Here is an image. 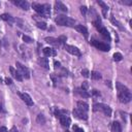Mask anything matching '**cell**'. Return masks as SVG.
<instances>
[{
	"mask_svg": "<svg viewBox=\"0 0 132 132\" xmlns=\"http://www.w3.org/2000/svg\"><path fill=\"white\" fill-rule=\"evenodd\" d=\"M32 7L36 12H38L43 18H50L51 14V6L50 4H39V3H33Z\"/></svg>",
	"mask_w": 132,
	"mask_h": 132,
	"instance_id": "1",
	"label": "cell"
},
{
	"mask_svg": "<svg viewBox=\"0 0 132 132\" xmlns=\"http://www.w3.org/2000/svg\"><path fill=\"white\" fill-rule=\"evenodd\" d=\"M55 22L59 26H66V27H74L75 26V21L71 18H68L66 15H58L55 20Z\"/></svg>",
	"mask_w": 132,
	"mask_h": 132,
	"instance_id": "2",
	"label": "cell"
},
{
	"mask_svg": "<svg viewBox=\"0 0 132 132\" xmlns=\"http://www.w3.org/2000/svg\"><path fill=\"white\" fill-rule=\"evenodd\" d=\"M94 110L95 111H102L104 113V116L106 117H110L111 116V108L104 104V103H96L94 104Z\"/></svg>",
	"mask_w": 132,
	"mask_h": 132,
	"instance_id": "3",
	"label": "cell"
},
{
	"mask_svg": "<svg viewBox=\"0 0 132 132\" xmlns=\"http://www.w3.org/2000/svg\"><path fill=\"white\" fill-rule=\"evenodd\" d=\"M118 98H119V101L122 102V103H128V102H130V100L132 98V95H131L130 90H127V91L118 93Z\"/></svg>",
	"mask_w": 132,
	"mask_h": 132,
	"instance_id": "4",
	"label": "cell"
},
{
	"mask_svg": "<svg viewBox=\"0 0 132 132\" xmlns=\"http://www.w3.org/2000/svg\"><path fill=\"white\" fill-rule=\"evenodd\" d=\"M15 66H16V68L19 69L18 71L20 72V74L23 76V77H25V78H29L30 77V71H29V69L26 67V66H24L22 63H20V62H16L15 63Z\"/></svg>",
	"mask_w": 132,
	"mask_h": 132,
	"instance_id": "5",
	"label": "cell"
},
{
	"mask_svg": "<svg viewBox=\"0 0 132 132\" xmlns=\"http://www.w3.org/2000/svg\"><path fill=\"white\" fill-rule=\"evenodd\" d=\"M91 43H92L96 48H98V50H100V51H102V52H108L109 48H110V46H109L107 43L100 42V41H98V40H96V39H93V40L91 41Z\"/></svg>",
	"mask_w": 132,
	"mask_h": 132,
	"instance_id": "6",
	"label": "cell"
},
{
	"mask_svg": "<svg viewBox=\"0 0 132 132\" xmlns=\"http://www.w3.org/2000/svg\"><path fill=\"white\" fill-rule=\"evenodd\" d=\"M73 116L75 117V118H77V119H79V120H84V121H86V120H88V113H87V111H84V110H81V109H79V108H74L73 109Z\"/></svg>",
	"mask_w": 132,
	"mask_h": 132,
	"instance_id": "7",
	"label": "cell"
},
{
	"mask_svg": "<svg viewBox=\"0 0 132 132\" xmlns=\"http://www.w3.org/2000/svg\"><path fill=\"white\" fill-rule=\"evenodd\" d=\"M64 48L66 50V52H68L69 54L71 55H74V56H77V57H80V52L77 47L73 46V45H69V44H65L64 45Z\"/></svg>",
	"mask_w": 132,
	"mask_h": 132,
	"instance_id": "8",
	"label": "cell"
},
{
	"mask_svg": "<svg viewBox=\"0 0 132 132\" xmlns=\"http://www.w3.org/2000/svg\"><path fill=\"white\" fill-rule=\"evenodd\" d=\"M19 96L21 97V99L28 105V106H33V100L31 99V97L27 94V93H22V92H19L18 93Z\"/></svg>",
	"mask_w": 132,
	"mask_h": 132,
	"instance_id": "9",
	"label": "cell"
},
{
	"mask_svg": "<svg viewBox=\"0 0 132 132\" xmlns=\"http://www.w3.org/2000/svg\"><path fill=\"white\" fill-rule=\"evenodd\" d=\"M14 5H16V6H19V7H21L22 9H24V10H27V9H29V6H30V4H29V2H27V1H25V0H12L11 1Z\"/></svg>",
	"mask_w": 132,
	"mask_h": 132,
	"instance_id": "10",
	"label": "cell"
},
{
	"mask_svg": "<svg viewBox=\"0 0 132 132\" xmlns=\"http://www.w3.org/2000/svg\"><path fill=\"white\" fill-rule=\"evenodd\" d=\"M97 30L99 31V33H101V35H102L104 38L110 40V34H109V32L107 31V29H106L105 27H103L102 25H99V26L97 27Z\"/></svg>",
	"mask_w": 132,
	"mask_h": 132,
	"instance_id": "11",
	"label": "cell"
},
{
	"mask_svg": "<svg viewBox=\"0 0 132 132\" xmlns=\"http://www.w3.org/2000/svg\"><path fill=\"white\" fill-rule=\"evenodd\" d=\"M9 71H10V74L12 75V77L13 78H15L16 80H19V81H22L23 80V76L20 74V72L18 71V70H15L13 67H9Z\"/></svg>",
	"mask_w": 132,
	"mask_h": 132,
	"instance_id": "12",
	"label": "cell"
},
{
	"mask_svg": "<svg viewBox=\"0 0 132 132\" xmlns=\"http://www.w3.org/2000/svg\"><path fill=\"white\" fill-rule=\"evenodd\" d=\"M75 29H76L79 33H81V34L85 36L86 39H88V37H89V32H88V29H87L85 26H82V25H77V26H75Z\"/></svg>",
	"mask_w": 132,
	"mask_h": 132,
	"instance_id": "13",
	"label": "cell"
},
{
	"mask_svg": "<svg viewBox=\"0 0 132 132\" xmlns=\"http://www.w3.org/2000/svg\"><path fill=\"white\" fill-rule=\"evenodd\" d=\"M42 52H43L45 57H55L57 55V52L53 47H44L42 50Z\"/></svg>",
	"mask_w": 132,
	"mask_h": 132,
	"instance_id": "14",
	"label": "cell"
},
{
	"mask_svg": "<svg viewBox=\"0 0 132 132\" xmlns=\"http://www.w3.org/2000/svg\"><path fill=\"white\" fill-rule=\"evenodd\" d=\"M55 8L58 10V11H62V12H67V7L66 5H64L61 1H56L55 2Z\"/></svg>",
	"mask_w": 132,
	"mask_h": 132,
	"instance_id": "15",
	"label": "cell"
},
{
	"mask_svg": "<svg viewBox=\"0 0 132 132\" xmlns=\"http://www.w3.org/2000/svg\"><path fill=\"white\" fill-rule=\"evenodd\" d=\"M45 41H46L48 44L54 45L55 47H59V46L61 45V43L59 42L58 38H54V37H46V38H45Z\"/></svg>",
	"mask_w": 132,
	"mask_h": 132,
	"instance_id": "16",
	"label": "cell"
},
{
	"mask_svg": "<svg viewBox=\"0 0 132 132\" xmlns=\"http://www.w3.org/2000/svg\"><path fill=\"white\" fill-rule=\"evenodd\" d=\"M75 93H76L77 95H79L80 97H82V98H88V97H90V94H89L86 90H84V89H81V88L75 89Z\"/></svg>",
	"mask_w": 132,
	"mask_h": 132,
	"instance_id": "17",
	"label": "cell"
},
{
	"mask_svg": "<svg viewBox=\"0 0 132 132\" xmlns=\"http://www.w3.org/2000/svg\"><path fill=\"white\" fill-rule=\"evenodd\" d=\"M60 123L63 127H68L70 125V118L68 116H64V117H61L60 119Z\"/></svg>",
	"mask_w": 132,
	"mask_h": 132,
	"instance_id": "18",
	"label": "cell"
},
{
	"mask_svg": "<svg viewBox=\"0 0 132 132\" xmlns=\"http://www.w3.org/2000/svg\"><path fill=\"white\" fill-rule=\"evenodd\" d=\"M97 3H98V4L101 6V8H102V14H103V16L106 18V15H107V11H108V6H107L103 1H100V0H98Z\"/></svg>",
	"mask_w": 132,
	"mask_h": 132,
	"instance_id": "19",
	"label": "cell"
},
{
	"mask_svg": "<svg viewBox=\"0 0 132 132\" xmlns=\"http://www.w3.org/2000/svg\"><path fill=\"white\" fill-rule=\"evenodd\" d=\"M38 63H39V65H40L41 67H43L44 69H48V68H50L47 58H39V59H38Z\"/></svg>",
	"mask_w": 132,
	"mask_h": 132,
	"instance_id": "20",
	"label": "cell"
},
{
	"mask_svg": "<svg viewBox=\"0 0 132 132\" xmlns=\"http://www.w3.org/2000/svg\"><path fill=\"white\" fill-rule=\"evenodd\" d=\"M111 131L112 132H122V126L119 122L114 121L112 124H111Z\"/></svg>",
	"mask_w": 132,
	"mask_h": 132,
	"instance_id": "21",
	"label": "cell"
},
{
	"mask_svg": "<svg viewBox=\"0 0 132 132\" xmlns=\"http://www.w3.org/2000/svg\"><path fill=\"white\" fill-rule=\"evenodd\" d=\"M77 108H79L84 111H88L89 110V104L85 101H78L77 102Z\"/></svg>",
	"mask_w": 132,
	"mask_h": 132,
	"instance_id": "22",
	"label": "cell"
},
{
	"mask_svg": "<svg viewBox=\"0 0 132 132\" xmlns=\"http://www.w3.org/2000/svg\"><path fill=\"white\" fill-rule=\"evenodd\" d=\"M0 18H1L3 21L8 22V23H13V22H14V19H13L10 14H8V13H3V14L0 15Z\"/></svg>",
	"mask_w": 132,
	"mask_h": 132,
	"instance_id": "23",
	"label": "cell"
},
{
	"mask_svg": "<svg viewBox=\"0 0 132 132\" xmlns=\"http://www.w3.org/2000/svg\"><path fill=\"white\" fill-rule=\"evenodd\" d=\"M55 116H56L58 119H60L61 117L68 116V111H67V110H65V109H57V110L55 111Z\"/></svg>",
	"mask_w": 132,
	"mask_h": 132,
	"instance_id": "24",
	"label": "cell"
},
{
	"mask_svg": "<svg viewBox=\"0 0 132 132\" xmlns=\"http://www.w3.org/2000/svg\"><path fill=\"white\" fill-rule=\"evenodd\" d=\"M91 77H92L93 79L98 80V79H100V78L102 77V75H101L99 72H97V71H92V72H91Z\"/></svg>",
	"mask_w": 132,
	"mask_h": 132,
	"instance_id": "25",
	"label": "cell"
},
{
	"mask_svg": "<svg viewBox=\"0 0 132 132\" xmlns=\"http://www.w3.org/2000/svg\"><path fill=\"white\" fill-rule=\"evenodd\" d=\"M36 121H37V123H39V124H45V122H46V120H45L44 116H43V114H41V113L37 116Z\"/></svg>",
	"mask_w": 132,
	"mask_h": 132,
	"instance_id": "26",
	"label": "cell"
},
{
	"mask_svg": "<svg viewBox=\"0 0 132 132\" xmlns=\"http://www.w3.org/2000/svg\"><path fill=\"white\" fill-rule=\"evenodd\" d=\"M122 59H123V56H122L121 53H114V54H113V60H114L116 62H119V61H121Z\"/></svg>",
	"mask_w": 132,
	"mask_h": 132,
	"instance_id": "27",
	"label": "cell"
},
{
	"mask_svg": "<svg viewBox=\"0 0 132 132\" xmlns=\"http://www.w3.org/2000/svg\"><path fill=\"white\" fill-rule=\"evenodd\" d=\"M36 26L39 29H42V30H45L46 29V23H44V22H37Z\"/></svg>",
	"mask_w": 132,
	"mask_h": 132,
	"instance_id": "28",
	"label": "cell"
},
{
	"mask_svg": "<svg viewBox=\"0 0 132 132\" xmlns=\"http://www.w3.org/2000/svg\"><path fill=\"white\" fill-rule=\"evenodd\" d=\"M23 40H24L25 42H28V43L33 42V39H32V38H30V37H29V36H27V35H23Z\"/></svg>",
	"mask_w": 132,
	"mask_h": 132,
	"instance_id": "29",
	"label": "cell"
},
{
	"mask_svg": "<svg viewBox=\"0 0 132 132\" xmlns=\"http://www.w3.org/2000/svg\"><path fill=\"white\" fill-rule=\"evenodd\" d=\"M81 74H82L85 77H89V76H90V72H89L88 69H82V70H81Z\"/></svg>",
	"mask_w": 132,
	"mask_h": 132,
	"instance_id": "30",
	"label": "cell"
},
{
	"mask_svg": "<svg viewBox=\"0 0 132 132\" xmlns=\"http://www.w3.org/2000/svg\"><path fill=\"white\" fill-rule=\"evenodd\" d=\"M72 129H73L74 132H84V130H82L81 128H79L78 126H76V125H74V126L72 127Z\"/></svg>",
	"mask_w": 132,
	"mask_h": 132,
	"instance_id": "31",
	"label": "cell"
},
{
	"mask_svg": "<svg viewBox=\"0 0 132 132\" xmlns=\"http://www.w3.org/2000/svg\"><path fill=\"white\" fill-rule=\"evenodd\" d=\"M111 22H112V23H113V24H117V26H118V27H119V28H120V29H121V30H124V28H123V27H122V26H121V24H120V23H119V22H118V21H116V20H114V19H113V18H112V19H111Z\"/></svg>",
	"mask_w": 132,
	"mask_h": 132,
	"instance_id": "32",
	"label": "cell"
},
{
	"mask_svg": "<svg viewBox=\"0 0 132 132\" xmlns=\"http://www.w3.org/2000/svg\"><path fill=\"white\" fill-rule=\"evenodd\" d=\"M87 10H88V8H87L86 6H80V12H81L84 15L87 14Z\"/></svg>",
	"mask_w": 132,
	"mask_h": 132,
	"instance_id": "33",
	"label": "cell"
},
{
	"mask_svg": "<svg viewBox=\"0 0 132 132\" xmlns=\"http://www.w3.org/2000/svg\"><path fill=\"white\" fill-rule=\"evenodd\" d=\"M58 40H59L60 43H65V41H66V37H65L64 35H62V36H60V37L58 38Z\"/></svg>",
	"mask_w": 132,
	"mask_h": 132,
	"instance_id": "34",
	"label": "cell"
},
{
	"mask_svg": "<svg viewBox=\"0 0 132 132\" xmlns=\"http://www.w3.org/2000/svg\"><path fill=\"white\" fill-rule=\"evenodd\" d=\"M92 95L95 96V97H99V96H100V92L94 89V90H92Z\"/></svg>",
	"mask_w": 132,
	"mask_h": 132,
	"instance_id": "35",
	"label": "cell"
},
{
	"mask_svg": "<svg viewBox=\"0 0 132 132\" xmlns=\"http://www.w3.org/2000/svg\"><path fill=\"white\" fill-rule=\"evenodd\" d=\"M54 64H55V68H56V69L61 67V63H60V62H58V61H55V62H54Z\"/></svg>",
	"mask_w": 132,
	"mask_h": 132,
	"instance_id": "36",
	"label": "cell"
},
{
	"mask_svg": "<svg viewBox=\"0 0 132 132\" xmlns=\"http://www.w3.org/2000/svg\"><path fill=\"white\" fill-rule=\"evenodd\" d=\"M81 89H84V90H86V91H87V89H88V82H87V81H84V82H82Z\"/></svg>",
	"mask_w": 132,
	"mask_h": 132,
	"instance_id": "37",
	"label": "cell"
},
{
	"mask_svg": "<svg viewBox=\"0 0 132 132\" xmlns=\"http://www.w3.org/2000/svg\"><path fill=\"white\" fill-rule=\"evenodd\" d=\"M0 132H8L5 127H0Z\"/></svg>",
	"mask_w": 132,
	"mask_h": 132,
	"instance_id": "38",
	"label": "cell"
},
{
	"mask_svg": "<svg viewBox=\"0 0 132 132\" xmlns=\"http://www.w3.org/2000/svg\"><path fill=\"white\" fill-rule=\"evenodd\" d=\"M5 81H6V84H7V85H11V84H12L10 78H5Z\"/></svg>",
	"mask_w": 132,
	"mask_h": 132,
	"instance_id": "39",
	"label": "cell"
},
{
	"mask_svg": "<svg viewBox=\"0 0 132 132\" xmlns=\"http://www.w3.org/2000/svg\"><path fill=\"white\" fill-rule=\"evenodd\" d=\"M121 3H123V4H127V5H131V4H132L131 1H129V2H127V1H122Z\"/></svg>",
	"mask_w": 132,
	"mask_h": 132,
	"instance_id": "40",
	"label": "cell"
},
{
	"mask_svg": "<svg viewBox=\"0 0 132 132\" xmlns=\"http://www.w3.org/2000/svg\"><path fill=\"white\" fill-rule=\"evenodd\" d=\"M9 132H18V130H16V128L15 127H12L11 129H10V131Z\"/></svg>",
	"mask_w": 132,
	"mask_h": 132,
	"instance_id": "41",
	"label": "cell"
},
{
	"mask_svg": "<svg viewBox=\"0 0 132 132\" xmlns=\"http://www.w3.org/2000/svg\"><path fill=\"white\" fill-rule=\"evenodd\" d=\"M2 110V105H1V103H0V111Z\"/></svg>",
	"mask_w": 132,
	"mask_h": 132,
	"instance_id": "42",
	"label": "cell"
}]
</instances>
